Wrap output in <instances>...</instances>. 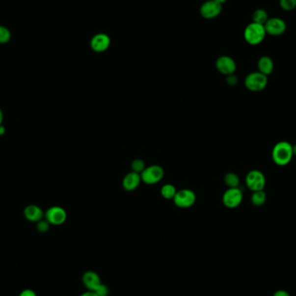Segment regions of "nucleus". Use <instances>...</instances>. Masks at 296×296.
Returning a JSON list of instances; mask_svg holds the SVG:
<instances>
[{"label":"nucleus","instance_id":"obj_1","mask_svg":"<svg viewBox=\"0 0 296 296\" xmlns=\"http://www.w3.org/2000/svg\"><path fill=\"white\" fill-rule=\"evenodd\" d=\"M272 160L279 166H285L291 162L294 153L293 145L288 141H279L272 149Z\"/></svg>","mask_w":296,"mask_h":296},{"label":"nucleus","instance_id":"obj_2","mask_svg":"<svg viewBox=\"0 0 296 296\" xmlns=\"http://www.w3.org/2000/svg\"><path fill=\"white\" fill-rule=\"evenodd\" d=\"M267 32L263 25L252 22L245 27L243 37L247 44L249 45H258L265 39Z\"/></svg>","mask_w":296,"mask_h":296},{"label":"nucleus","instance_id":"obj_3","mask_svg":"<svg viewBox=\"0 0 296 296\" xmlns=\"http://www.w3.org/2000/svg\"><path fill=\"white\" fill-rule=\"evenodd\" d=\"M268 82L269 80L267 76L260 73L259 71L252 72L245 77V87L247 89H249V91H263V89H265L267 87Z\"/></svg>","mask_w":296,"mask_h":296},{"label":"nucleus","instance_id":"obj_4","mask_svg":"<svg viewBox=\"0 0 296 296\" xmlns=\"http://www.w3.org/2000/svg\"><path fill=\"white\" fill-rule=\"evenodd\" d=\"M246 186L251 191L263 190L266 186V178L259 170H251L245 178Z\"/></svg>","mask_w":296,"mask_h":296},{"label":"nucleus","instance_id":"obj_5","mask_svg":"<svg viewBox=\"0 0 296 296\" xmlns=\"http://www.w3.org/2000/svg\"><path fill=\"white\" fill-rule=\"evenodd\" d=\"M141 181L146 185H155L159 183L164 177V169L160 165L154 164L148 167L140 173Z\"/></svg>","mask_w":296,"mask_h":296},{"label":"nucleus","instance_id":"obj_6","mask_svg":"<svg viewBox=\"0 0 296 296\" xmlns=\"http://www.w3.org/2000/svg\"><path fill=\"white\" fill-rule=\"evenodd\" d=\"M172 200L176 206L179 208H190L196 203L197 196L193 190L184 189L177 191L175 197H173Z\"/></svg>","mask_w":296,"mask_h":296},{"label":"nucleus","instance_id":"obj_7","mask_svg":"<svg viewBox=\"0 0 296 296\" xmlns=\"http://www.w3.org/2000/svg\"><path fill=\"white\" fill-rule=\"evenodd\" d=\"M242 198H243L242 191L239 187L229 188L223 193V204L227 208H237L239 205H241Z\"/></svg>","mask_w":296,"mask_h":296},{"label":"nucleus","instance_id":"obj_8","mask_svg":"<svg viewBox=\"0 0 296 296\" xmlns=\"http://www.w3.org/2000/svg\"><path fill=\"white\" fill-rule=\"evenodd\" d=\"M223 11V4L217 3L215 0H206L202 4L199 13L205 19H216Z\"/></svg>","mask_w":296,"mask_h":296},{"label":"nucleus","instance_id":"obj_9","mask_svg":"<svg viewBox=\"0 0 296 296\" xmlns=\"http://www.w3.org/2000/svg\"><path fill=\"white\" fill-rule=\"evenodd\" d=\"M44 217L50 224L61 225L67 220V212L60 206H52L44 213Z\"/></svg>","mask_w":296,"mask_h":296},{"label":"nucleus","instance_id":"obj_10","mask_svg":"<svg viewBox=\"0 0 296 296\" xmlns=\"http://www.w3.org/2000/svg\"><path fill=\"white\" fill-rule=\"evenodd\" d=\"M264 27L267 34L273 37L282 36L287 29L285 21L280 18H271L268 19L267 22L264 25Z\"/></svg>","mask_w":296,"mask_h":296},{"label":"nucleus","instance_id":"obj_11","mask_svg":"<svg viewBox=\"0 0 296 296\" xmlns=\"http://www.w3.org/2000/svg\"><path fill=\"white\" fill-rule=\"evenodd\" d=\"M111 44L109 36L106 33L95 34L90 40V48L95 52L103 53L108 50Z\"/></svg>","mask_w":296,"mask_h":296},{"label":"nucleus","instance_id":"obj_12","mask_svg":"<svg viewBox=\"0 0 296 296\" xmlns=\"http://www.w3.org/2000/svg\"><path fill=\"white\" fill-rule=\"evenodd\" d=\"M216 70L224 76H230L237 70V63L233 58L228 55H222L216 61Z\"/></svg>","mask_w":296,"mask_h":296},{"label":"nucleus","instance_id":"obj_13","mask_svg":"<svg viewBox=\"0 0 296 296\" xmlns=\"http://www.w3.org/2000/svg\"><path fill=\"white\" fill-rule=\"evenodd\" d=\"M24 216L29 222L37 223L44 218V213L39 206L36 205H29L26 206L24 210Z\"/></svg>","mask_w":296,"mask_h":296},{"label":"nucleus","instance_id":"obj_14","mask_svg":"<svg viewBox=\"0 0 296 296\" xmlns=\"http://www.w3.org/2000/svg\"><path fill=\"white\" fill-rule=\"evenodd\" d=\"M140 182H141L140 174L135 172H131L125 176L122 181V187L128 191H133L138 188Z\"/></svg>","mask_w":296,"mask_h":296},{"label":"nucleus","instance_id":"obj_15","mask_svg":"<svg viewBox=\"0 0 296 296\" xmlns=\"http://www.w3.org/2000/svg\"><path fill=\"white\" fill-rule=\"evenodd\" d=\"M82 282L88 290L94 291L102 283V281L97 273L94 271H87L82 276Z\"/></svg>","mask_w":296,"mask_h":296},{"label":"nucleus","instance_id":"obj_16","mask_svg":"<svg viewBox=\"0 0 296 296\" xmlns=\"http://www.w3.org/2000/svg\"><path fill=\"white\" fill-rule=\"evenodd\" d=\"M274 62L273 60L267 55H263L260 57L257 62V68L260 73L263 74L265 76H269L274 70Z\"/></svg>","mask_w":296,"mask_h":296},{"label":"nucleus","instance_id":"obj_17","mask_svg":"<svg viewBox=\"0 0 296 296\" xmlns=\"http://www.w3.org/2000/svg\"><path fill=\"white\" fill-rule=\"evenodd\" d=\"M266 200H267V195L263 190L253 191L251 197H250L251 204L256 207L263 206L266 203Z\"/></svg>","mask_w":296,"mask_h":296},{"label":"nucleus","instance_id":"obj_18","mask_svg":"<svg viewBox=\"0 0 296 296\" xmlns=\"http://www.w3.org/2000/svg\"><path fill=\"white\" fill-rule=\"evenodd\" d=\"M224 183L229 188H237L240 186V179L234 172H229L224 176Z\"/></svg>","mask_w":296,"mask_h":296},{"label":"nucleus","instance_id":"obj_19","mask_svg":"<svg viewBox=\"0 0 296 296\" xmlns=\"http://www.w3.org/2000/svg\"><path fill=\"white\" fill-rule=\"evenodd\" d=\"M253 22L257 23L260 25H265V23L267 22L269 19V15L267 11L263 9H257L254 11L252 15Z\"/></svg>","mask_w":296,"mask_h":296},{"label":"nucleus","instance_id":"obj_20","mask_svg":"<svg viewBox=\"0 0 296 296\" xmlns=\"http://www.w3.org/2000/svg\"><path fill=\"white\" fill-rule=\"evenodd\" d=\"M177 191L178 190L173 185L166 184L161 188V193L162 197L165 198V199H173V197H175Z\"/></svg>","mask_w":296,"mask_h":296},{"label":"nucleus","instance_id":"obj_21","mask_svg":"<svg viewBox=\"0 0 296 296\" xmlns=\"http://www.w3.org/2000/svg\"><path fill=\"white\" fill-rule=\"evenodd\" d=\"M11 39V30L5 26H0V44H7Z\"/></svg>","mask_w":296,"mask_h":296},{"label":"nucleus","instance_id":"obj_22","mask_svg":"<svg viewBox=\"0 0 296 296\" xmlns=\"http://www.w3.org/2000/svg\"><path fill=\"white\" fill-rule=\"evenodd\" d=\"M131 168L133 172H135L140 174L146 168V164H145V162L142 160L136 159L132 162Z\"/></svg>","mask_w":296,"mask_h":296},{"label":"nucleus","instance_id":"obj_23","mask_svg":"<svg viewBox=\"0 0 296 296\" xmlns=\"http://www.w3.org/2000/svg\"><path fill=\"white\" fill-rule=\"evenodd\" d=\"M280 6L284 11H292L296 8V0H280Z\"/></svg>","mask_w":296,"mask_h":296},{"label":"nucleus","instance_id":"obj_24","mask_svg":"<svg viewBox=\"0 0 296 296\" xmlns=\"http://www.w3.org/2000/svg\"><path fill=\"white\" fill-rule=\"evenodd\" d=\"M94 292L98 296H108L109 295V289L108 286L101 283L100 285L94 290Z\"/></svg>","mask_w":296,"mask_h":296},{"label":"nucleus","instance_id":"obj_25","mask_svg":"<svg viewBox=\"0 0 296 296\" xmlns=\"http://www.w3.org/2000/svg\"><path fill=\"white\" fill-rule=\"evenodd\" d=\"M37 229L41 233H45L47 232L50 229V223L46 219H42L39 222H37Z\"/></svg>","mask_w":296,"mask_h":296},{"label":"nucleus","instance_id":"obj_26","mask_svg":"<svg viewBox=\"0 0 296 296\" xmlns=\"http://www.w3.org/2000/svg\"><path fill=\"white\" fill-rule=\"evenodd\" d=\"M238 79L237 76H235L234 74L227 76V83L230 86H235L238 83Z\"/></svg>","mask_w":296,"mask_h":296},{"label":"nucleus","instance_id":"obj_27","mask_svg":"<svg viewBox=\"0 0 296 296\" xmlns=\"http://www.w3.org/2000/svg\"><path fill=\"white\" fill-rule=\"evenodd\" d=\"M19 296H37V294L32 289H24Z\"/></svg>","mask_w":296,"mask_h":296},{"label":"nucleus","instance_id":"obj_28","mask_svg":"<svg viewBox=\"0 0 296 296\" xmlns=\"http://www.w3.org/2000/svg\"><path fill=\"white\" fill-rule=\"evenodd\" d=\"M273 296H290V294H289L288 291H286V290H283V289H280V290H277V291H275L274 293V295Z\"/></svg>","mask_w":296,"mask_h":296},{"label":"nucleus","instance_id":"obj_29","mask_svg":"<svg viewBox=\"0 0 296 296\" xmlns=\"http://www.w3.org/2000/svg\"><path fill=\"white\" fill-rule=\"evenodd\" d=\"M80 296H98L96 294H95L94 291H90V290H88L87 292L83 293V294H81Z\"/></svg>","mask_w":296,"mask_h":296},{"label":"nucleus","instance_id":"obj_30","mask_svg":"<svg viewBox=\"0 0 296 296\" xmlns=\"http://www.w3.org/2000/svg\"><path fill=\"white\" fill-rule=\"evenodd\" d=\"M5 133V128L3 125H0V135H4Z\"/></svg>","mask_w":296,"mask_h":296},{"label":"nucleus","instance_id":"obj_31","mask_svg":"<svg viewBox=\"0 0 296 296\" xmlns=\"http://www.w3.org/2000/svg\"><path fill=\"white\" fill-rule=\"evenodd\" d=\"M3 120H4V113L2 112V110L0 109V125L3 123Z\"/></svg>","mask_w":296,"mask_h":296},{"label":"nucleus","instance_id":"obj_32","mask_svg":"<svg viewBox=\"0 0 296 296\" xmlns=\"http://www.w3.org/2000/svg\"><path fill=\"white\" fill-rule=\"evenodd\" d=\"M293 153H294V156H296V144L293 146Z\"/></svg>","mask_w":296,"mask_h":296},{"label":"nucleus","instance_id":"obj_33","mask_svg":"<svg viewBox=\"0 0 296 296\" xmlns=\"http://www.w3.org/2000/svg\"><path fill=\"white\" fill-rule=\"evenodd\" d=\"M215 1H216L217 3H219V4H223L226 2L227 0H215Z\"/></svg>","mask_w":296,"mask_h":296},{"label":"nucleus","instance_id":"obj_34","mask_svg":"<svg viewBox=\"0 0 296 296\" xmlns=\"http://www.w3.org/2000/svg\"><path fill=\"white\" fill-rule=\"evenodd\" d=\"M205 1H206V0H205Z\"/></svg>","mask_w":296,"mask_h":296}]
</instances>
